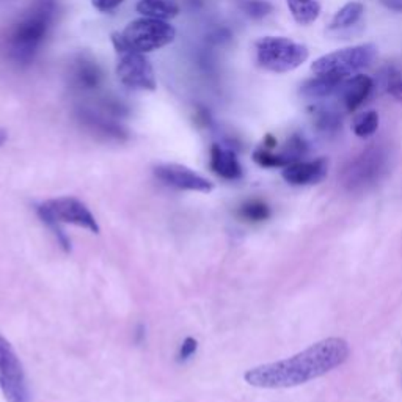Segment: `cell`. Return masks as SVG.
<instances>
[{
	"label": "cell",
	"mask_w": 402,
	"mask_h": 402,
	"mask_svg": "<svg viewBox=\"0 0 402 402\" xmlns=\"http://www.w3.org/2000/svg\"><path fill=\"white\" fill-rule=\"evenodd\" d=\"M197 347H198V343H197V339H193V338H185L182 344H181V349H180V359L181 360H189L193 354L197 352Z\"/></svg>",
	"instance_id": "26"
},
{
	"label": "cell",
	"mask_w": 402,
	"mask_h": 402,
	"mask_svg": "<svg viewBox=\"0 0 402 402\" xmlns=\"http://www.w3.org/2000/svg\"><path fill=\"white\" fill-rule=\"evenodd\" d=\"M327 160L316 159V160H297L286 165L283 170V177L286 182L292 185H310L318 184L327 176Z\"/></svg>",
	"instance_id": "12"
},
{
	"label": "cell",
	"mask_w": 402,
	"mask_h": 402,
	"mask_svg": "<svg viewBox=\"0 0 402 402\" xmlns=\"http://www.w3.org/2000/svg\"><path fill=\"white\" fill-rule=\"evenodd\" d=\"M242 10L245 11L247 16L253 19H262L272 13V5L267 0H245L242 4Z\"/></svg>",
	"instance_id": "23"
},
{
	"label": "cell",
	"mask_w": 402,
	"mask_h": 402,
	"mask_svg": "<svg viewBox=\"0 0 402 402\" xmlns=\"http://www.w3.org/2000/svg\"><path fill=\"white\" fill-rule=\"evenodd\" d=\"M176 36L173 26L165 21L143 18L137 19L125 29V32L113 34L112 41L115 49H133L137 52H151L170 44Z\"/></svg>",
	"instance_id": "3"
},
{
	"label": "cell",
	"mask_w": 402,
	"mask_h": 402,
	"mask_svg": "<svg viewBox=\"0 0 402 402\" xmlns=\"http://www.w3.org/2000/svg\"><path fill=\"white\" fill-rule=\"evenodd\" d=\"M310 57L305 44L284 36H264L257 43V60L259 66L277 74L291 73Z\"/></svg>",
	"instance_id": "4"
},
{
	"label": "cell",
	"mask_w": 402,
	"mask_h": 402,
	"mask_svg": "<svg viewBox=\"0 0 402 402\" xmlns=\"http://www.w3.org/2000/svg\"><path fill=\"white\" fill-rule=\"evenodd\" d=\"M294 21L300 26H310L319 18L321 4L318 0H286Z\"/></svg>",
	"instance_id": "18"
},
{
	"label": "cell",
	"mask_w": 402,
	"mask_h": 402,
	"mask_svg": "<svg viewBox=\"0 0 402 402\" xmlns=\"http://www.w3.org/2000/svg\"><path fill=\"white\" fill-rule=\"evenodd\" d=\"M91 4L96 10L107 13V11H112L117 9L118 5L123 4V0H91Z\"/></svg>",
	"instance_id": "27"
},
{
	"label": "cell",
	"mask_w": 402,
	"mask_h": 402,
	"mask_svg": "<svg viewBox=\"0 0 402 402\" xmlns=\"http://www.w3.org/2000/svg\"><path fill=\"white\" fill-rule=\"evenodd\" d=\"M349 344L341 338H327L289 359L252 368L245 382L257 388H292L326 376L349 359Z\"/></svg>",
	"instance_id": "1"
},
{
	"label": "cell",
	"mask_w": 402,
	"mask_h": 402,
	"mask_svg": "<svg viewBox=\"0 0 402 402\" xmlns=\"http://www.w3.org/2000/svg\"><path fill=\"white\" fill-rule=\"evenodd\" d=\"M5 140H6V133L4 129H0V146L5 143Z\"/></svg>",
	"instance_id": "29"
},
{
	"label": "cell",
	"mask_w": 402,
	"mask_h": 402,
	"mask_svg": "<svg viewBox=\"0 0 402 402\" xmlns=\"http://www.w3.org/2000/svg\"><path fill=\"white\" fill-rule=\"evenodd\" d=\"M363 13H365V6H363L360 2L346 4L343 9H339L335 13L334 19H331L330 29L331 30H343V29L354 27L361 19Z\"/></svg>",
	"instance_id": "19"
},
{
	"label": "cell",
	"mask_w": 402,
	"mask_h": 402,
	"mask_svg": "<svg viewBox=\"0 0 402 402\" xmlns=\"http://www.w3.org/2000/svg\"><path fill=\"white\" fill-rule=\"evenodd\" d=\"M0 390L6 402H32L24 366L11 343L0 335Z\"/></svg>",
	"instance_id": "6"
},
{
	"label": "cell",
	"mask_w": 402,
	"mask_h": 402,
	"mask_svg": "<svg viewBox=\"0 0 402 402\" xmlns=\"http://www.w3.org/2000/svg\"><path fill=\"white\" fill-rule=\"evenodd\" d=\"M41 220H53L58 223H71L76 227H82L91 233H99V225L95 215L83 205L81 200L73 197H60L44 201L36 207Z\"/></svg>",
	"instance_id": "8"
},
{
	"label": "cell",
	"mask_w": 402,
	"mask_h": 402,
	"mask_svg": "<svg viewBox=\"0 0 402 402\" xmlns=\"http://www.w3.org/2000/svg\"><path fill=\"white\" fill-rule=\"evenodd\" d=\"M211 168L215 175L228 181L241 180L244 173L234 151L223 148L217 143L212 145L211 148Z\"/></svg>",
	"instance_id": "15"
},
{
	"label": "cell",
	"mask_w": 402,
	"mask_h": 402,
	"mask_svg": "<svg viewBox=\"0 0 402 402\" xmlns=\"http://www.w3.org/2000/svg\"><path fill=\"white\" fill-rule=\"evenodd\" d=\"M386 172V154L381 148H369L352 160L343 173V184L351 192L373 187Z\"/></svg>",
	"instance_id": "7"
},
{
	"label": "cell",
	"mask_w": 402,
	"mask_h": 402,
	"mask_svg": "<svg viewBox=\"0 0 402 402\" xmlns=\"http://www.w3.org/2000/svg\"><path fill=\"white\" fill-rule=\"evenodd\" d=\"M344 81L346 79H341V77H334V76H316L314 79L302 85L300 93L310 100L326 99L334 95V93L339 91Z\"/></svg>",
	"instance_id": "16"
},
{
	"label": "cell",
	"mask_w": 402,
	"mask_h": 402,
	"mask_svg": "<svg viewBox=\"0 0 402 402\" xmlns=\"http://www.w3.org/2000/svg\"><path fill=\"white\" fill-rule=\"evenodd\" d=\"M56 5L52 0H36L13 27L6 41L9 57L18 65H29L41 48L52 24Z\"/></svg>",
	"instance_id": "2"
},
{
	"label": "cell",
	"mask_w": 402,
	"mask_h": 402,
	"mask_svg": "<svg viewBox=\"0 0 402 402\" xmlns=\"http://www.w3.org/2000/svg\"><path fill=\"white\" fill-rule=\"evenodd\" d=\"M385 88L394 99L402 100V74L398 71V69L394 68L386 69Z\"/></svg>",
	"instance_id": "24"
},
{
	"label": "cell",
	"mask_w": 402,
	"mask_h": 402,
	"mask_svg": "<svg viewBox=\"0 0 402 402\" xmlns=\"http://www.w3.org/2000/svg\"><path fill=\"white\" fill-rule=\"evenodd\" d=\"M117 76L123 85L135 90H156V76L145 53L133 49H120Z\"/></svg>",
	"instance_id": "9"
},
{
	"label": "cell",
	"mask_w": 402,
	"mask_h": 402,
	"mask_svg": "<svg viewBox=\"0 0 402 402\" xmlns=\"http://www.w3.org/2000/svg\"><path fill=\"white\" fill-rule=\"evenodd\" d=\"M374 88V82L369 76L355 74L347 77L343 82L339 93L347 112H355L359 107L369 98L371 91Z\"/></svg>",
	"instance_id": "13"
},
{
	"label": "cell",
	"mask_w": 402,
	"mask_h": 402,
	"mask_svg": "<svg viewBox=\"0 0 402 402\" xmlns=\"http://www.w3.org/2000/svg\"><path fill=\"white\" fill-rule=\"evenodd\" d=\"M385 9H388L391 11L402 13V0H378Z\"/></svg>",
	"instance_id": "28"
},
{
	"label": "cell",
	"mask_w": 402,
	"mask_h": 402,
	"mask_svg": "<svg viewBox=\"0 0 402 402\" xmlns=\"http://www.w3.org/2000/svg\"><path fill=\"white\" fill-rule=\"evenodd\" d=\"M239 215L247 222H264L270 217V207L261 200H249L239 207Z\"/></svg>",
	"instance_id": "21"
},
{
	"label": "cell",
	"mask_w": 402,
	"mask_h": 402,
	"mask_svg": "<svg viewBox=\"0 0 402 402\" xmlns=\"http://www.w3.org/2000/svg\"><path fill=\"white\" fill-rule=\"evenodd\" d=\"M253 159L261 167H286V160L282 154H275L267 148L254 151Z\"/></svg>",
	"instance_id": "25"
},
{
	"label": "cell",
	"mask_w": 402,
	"mask_h": 402,
	"mask_svg": "<svg viewBox=\"0 0 402 402\" xmlns=\"http://www.w3.org/2000/svg\"><path fill=\"white\" fill-rule=\"evenodd\" d=\"M311 112H313V120L316 128L324 130V133H334V130L341 126V118H339V115L335 110L329 109V107L316 105L313 107Z\"/></svg>",
	"instance_id": "20"
},
{
	"label": "cell",
	"mask_w": 402,
	"mask_h": 402,
	"mask_svg": "<svg viewBox=\"0 0 402 402\" xmlns=\"http://www.w3.org/2000/svg\"><path fill=\"white\" fill-rule=\"evenodd\" d=\"M137 11L145 18L167 21L177 16L180 5L177 0H138Z\"/></svg>",
	"instance_id": "17"
},
{
	"label": "cell",
	"mask_w": 402,
	"mask_h": 402,
	"mask_svg": "<svg viewBox=\"0 0 402 402\" xmlns=\"http://www.w3.org/2000/svg\"><path fill=\"white\" fill-rule=\"evenodd\" d=\"M77 118H79L83 128H87L96 137L115 142H121L128 138L126 129L103 113L93 112L91 109H81L77 110Z\"/></svg>",
	"instance_id": "11"
},
{
	"label": "cell",
	"mask_w": 402,
	"mask_h": 402,
	"mask_svg": "<svg viewBox=\"0 0 402 402\" xmlns=\"http://www.w3.org/2000/svg\"><path fill=\"white\" fill-rule=\"evenodd\" d=\"M378 128V113L376 110H368L360 113L354 120V133L360 138H368L374 135Z\"/></svg>",
	"instance_id": "22"
},
{
	"label": "cell",
	"mask_w": 402,
	"mask_h": 402,
	"mask_svg": "<svg viewBox=\"0 0 402 402\" xmlns=\"http://www.w3.org/2000/svg\"><path fill=\"white\" fill-rule=\"evenodd\" d=\"M160 182H164L170 187L180 189V190H192V192H211L214 189V184L206 180L205 176L193 172V170L177 165V164H162L154 168Z\"/></svg>",
	"instance_id": "10"
},
{
	"label": "cell",
	"mask_w": 402,
	"mask_h": 402,
	"mask_svg": "<svg viewBox=\"0 0 402 402\" xmlns=\"http://www.w3.org/2000/svg\"><path fill=\"white\" fill-rule=\"evenodd\" d=\"M376 56L377 48L374 44L351 46V48L338 49L319 57L311 65V71L316 76H334L347 79L373 63Z\"/></svg>",
	"instance_id": "5"
},
{
	"label": "cell",
	"mask_w": 402,
	"mask_h": 402,
	"mask_svg": "<svg viewBox=\"0 0 402 402\" xmlns=\"http://www.w3.org/2000/svg\"><path fill=\"white\" fill-rule=\"evenodd\" d=\"M73 85L81 91H93L103 82V73L95 60L88 56L77 57L71 69Z\"/></svg>",
	"instance_id": "14"
}]
</instances>
